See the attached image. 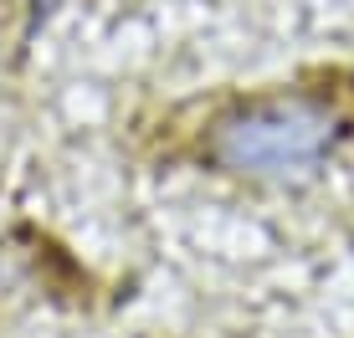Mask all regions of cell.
Here are the masks:
<instances>
[{
  "mask_svg": "<svg viewBox=\"0 0 354 338\" xmlns=\"http://www.w3.org/2000/svg\"><path fill=\"white\" fill-rule=\"evenodd\" d=\"M339 139H344L339 103L319 92H272L216 118L205 159L257 185H298L334 154Z\"/></svg>",
  "mask_w": 354,
  "mask_h": 338,
  "instance_id": "6da1fadb",
  "label": "cell"
}]
</instances>
